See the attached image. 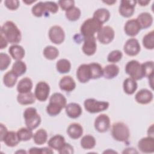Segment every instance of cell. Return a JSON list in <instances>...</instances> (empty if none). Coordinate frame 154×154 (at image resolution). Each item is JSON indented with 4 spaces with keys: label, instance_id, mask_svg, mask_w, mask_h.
Returning a JSON list of instances; mask_svg holds the SVG:
<instances>
[{
    "label": "cell",
    "instance_id": "cell-1",
    "mask_svg": "<svg viewBox=\"0 0 154 154\" xmlns=\"http://www.w3.org/2000/svg\"><path fill=\"white\" fill-rule=\"evenodd\" d=\"M0 34H2L8 42L16 45L21 40V32L12 21H7L1 27Z\"/></svg>",
    "mask_w": 154,
    "mask_h": 154
},
{
    "label": "cell",
    "instance_id": "cell-2",
    "mask_svg": "<svg viewBox=\"0 0 154 154\" xmlns=\"http://www.w3.org/2000/svg\"><path fill=\"white\" fill-rule=\"evenodd\" d=\"M66 97L60 93H55L49 99V103L46 107V112L51 116L59 114L61 109L66 106Z\"/></svg>",
    "mask_w": 154,
    "mask_h": 154
},
{
    "label": "cell",
    "instance_id": "cell-3",
    "mask_svg": "<svg viewBox=\"0 0 154 154\" xmlns=\"http://www.w3.org/2000/svg\"><path fill=\"white\" fill-rule=\"evenodd\" d=\"M102 28V24L99 21L92 18H89L85 20L82 24L80 31L84 37H88L94 36L96 32Z\"/></svg>",
    "mask_w": 154,
    "mask_h": 154
},
{
    "label": "cell",
    "instance_id": "cell-4",
    "mask_svg": "<svg viewBox=\"0 0 154 154\" xmlns=\"http://www.w3.org/2000/svg\"><path fill=\"white\" fill-rule=\"evenodd\" d=\"M111 134L114 140L124 142L129 139L130 132L126 124L123 122H117L112 125Z\"/></svg>",
    "mask_w": 154,
    "mask_h": 154
},
{
    "label": "cell",
    "instance_id": "cell-5",
    "mask_svg": "<svg viewBox=\"0 0 154 154\" xmlns=\"http://www.w3.org/2000/svg\"><path fill=\"white\" fill-rule=\"evenodd\" d=\"M23 117L26 127L31 130L35 129L41 123V117L33 107L27 108L23 112Z\"/></svg>",
    "mask_w": 154,
    "mask_h": 154
},
{
    "label": "cell",
    "instance_id": "cell-6",
    "mask_svg": "<svg viewBox=\"0 0 154 154\" xmlns=\"http://www.w3.org/2000/svg\"><path fill=\"white\" fill-rule=\"evenodd\" d=\"M84 105L85 110L90 113H97L108 109L109 103L105 101H99L93 98L85 100Z\"/></svg>",
    "mask_w": 154,
    "mask_h": 154
},
{
    "label": "cell",
    "instance_id": "cell-7",
    "mask_svg": "<svg viewBox=\"0 0 154 154\" xmlns=\"http://www.w3.org/2000/svg\"><path fill=\"white\" fill-rule=\"evenodd\" d=\"M125 72L135 81L141 79L144 77L141 64L137 60L129 61L125 66Z\"/></svg>",
    "mask_w": 154,
    "mask_h": 154
},
{
    "label": "cell",
    "instance_id": "cell-8",
    "mask_svg": "<svg viewBox=\"0 0 154 154\" xmlns=\"http://www.w3.org/2000/svg\"><path fill=\"white\" fill-rule=\"evenodd\" d=\"M115 36V32L112 28L109 26L102 27L97 32V38L102 44H108L111 43Z\"/></svg>",
    "mask_w": 154,
    "mask_h": 154
},
{
    "label": "cell",
    "instance_id": "cell-9",
    "mask_svg": "<svg viewBox=\"0 0 154 154\" xmlns=\"http://www.w3.org/2000/svg\"><path fill=\"white\" fill-rule=\"evenodd\" d=\"M50 92V87L48 84L44 81H40L36 85L34 95L35 98L41 102L47 100Z\"/></svg>",
    "mask_w": 154,
    "mask_h": 154
},
{
    "label": "cell",
    "instance_id": "cell-10",
    "mask_svg": "<svg viewBox=\"0 0 154 154\" xmlns=\"http://www.w3.org/2000/svg\"><path fill=\"white\" fill-rule=\"evenodd\" d=\"M49 38L50 40L55 44H61L65 38V33L63 28L58 25L52 26L49 31Z\"/></svg>",
    "mask_w": 154,
    "mask_h": 154
},
{
    "label": "cell",
    "instance_id": "cell-11",
    "mask_svg": "<svg viewBox=\"0 0 154 154\" xmlns=\"http://www.w3.org/2000/svg\"><path fill=\"white\" fill-rule=\"evenodd\" d=\"M137 4L136 1L132 0H122L119 6V13L125 17L132 16L134 13V8Z\"/></svg>",
    "mask_w": 154,
    "mask_h": 154
},
{
    "label": "cell",
    "instance_id": "cell-12",
    "mask_svg": "<svg viewBox=\"0 0 154 154\" xmlns=\"http://www.w3.org/2000/svg\"><path fill=\"white\" fill-rule=\"evenodd\" d=\"M141 48L138 41L134 38L128 39L123 47L125 54L129 56H135L140 51Z\"/></svg>",
    "mask_w": 154,
    "mask_h": 154
},
{
    "label": "cell",
    "instance_id": "cell-13",
    "mask_svg": "<svg viewBox=\"0 0 154 154\" xmlns=\"http://www.w3.org/2000/svg\"><path fill=\"white\" fill-rule=\"evenodd\" d=\"M110 127V119L109 117L104 114L98 116L94 121V128L99 132H106Z\"/></svg>",
    "mask_w": 154,
    "mask_h": 154
},
{
    "label": "cell",
    "instance_id": "cell-14",
    "mask_svg": "<svg viewBox=\"0 0 154 154\" xmlns=\"http://www.w3.org/2000/svg\"><path fill=\"white\" fill-rule=\"evenodd\" d=\"M96 38L94 36L84 38V42L82 49L85 55L88 56L93 55L96 52Z\"/></svg>",
    "mask_w": 154,
    "mask_h": 154
},
{
    "label": "cell",
    "instance_id": "cell-15",
    "mask_svg": "<svg viewBox=\"0 0 154 154\" xmlns=\"http://www.w3.org/2000/svg\"><path fill=\"white\" fill-rule=\"evenodd\" d=\"M138 147L141 152L146 153H151L154 152V138L147 137L140 140Z\"/></svg>",
    "mask_w": 154,
    "mask_h": 154
},
{
    "label": "cell",
    "instance_id": "cell-16",
    "mask_svg": "<svg viewBox=\"0 0 154 154\" xmlns=\"http://www.w3.org/2000/svg\"><path fill=\"white\" fill-rule=\"evenodd\" d=\"M141 27L137 19H132L128 20L125 26L124 31L126 35L131 37L137 35L141 30Z\"/></svg>",
    "mask_w": 154,
    "mask_h": 154
},
{
    "label": "cell",
    "instance_id": "cell-17",
    "mask_svg": "<svg viewBox=\"0 0 154 154\" xmlns=\"http://www.w3.org/2000/svg\"><path fill=\"white\" fill-rule=\"evenodd\" d=\"M76 77L78 81L81 83L87 82L91 79L88 64H83L79 66L76 71Z\"/></svg>",
    "mask_w": 154,
    "mask_h": 154
},
{
    "label": "cell",
    "instance_id": "cell-18",
    "mask_svg": "<svg viewBox=\"0 0 154 154\" xmlns=\"http://www.w3.org/2000/svg\"><path fill=\"white\" fill-rule=\"evenodd\" d=\"M153 97V93L147 89L140 90L136 93L135 96L136 101L140 104H147L151 102Z\"/></svg>",
    "mask_w": 154,
    "mask_h": 154
},
{
    "label": "cell",
    "instance_id": "cell-19",
    "mask_svg": "<svg viewBox=\"0 0 154 154\" xmlns=\"http://www.w3.org/2000/svg\"><path fill=\"white\" fill-rule=\"evenodd\" d=\"M59 87L63 91L70 92L76 87V83L74 79L70 76H64L60 81Z\"/></svg>",
    "mask_w": 154,
    "mask_h": 154
},
{
    "label": "cell",
    "instance_id": "cell-20",
    "mask_svg": "<svg viewBox=\"0 0 154 154\" xmlns=\"http://www.w3.org/2000/svg\"><path fill=\"white\" fill-rule=\"evenodd\" d=\"M66 112L68 117L72 119H76L82 114L81 106L76 103H70L65 106Z\"/></svg>",
    "mask_w": 154,
    "mask_h": 154
},
{
    "label": "cell",
    "instance_id": "cell-21",
    "mask_svg": "<svg viewBox=\"0 0 154 154\" xmlns=\"http://www.w3.org/2000/svg\"><path fill=\"white\" fill-rule=\"evenodd\" d=\"M67 133L72 139L79 138L83 134V128L82 126L77 123H71L67 129Z\"/></svg>",
    "mask_w": 154,
    "mask_h": 154
},
{
    "label": "cell",
    "instance_id": "cell-22",
    "mask_svg": "<svg viewBox=\"0 0 154 154\" xmlns=\"http://www.w3.org/2000/svg\"><path fill=\"white\" fill-rule=\"evenodd\" d=\"M141 29H146L150 27L153 23V17L147 12L140 13L137 19Z\"/></svg>",
    "mask_w": 154,
    "mask_h": 154
},
{
    "label": "cell",
    "instance_id": "cell-23",
    "mask_svg": "<svg viewBox=\"0 0 154 154\" xmlns=\"http://www.w3.org/2000/svg\"><path fill=\"white\" fill-rule=\"evenodd\" d=\"M32 88V82L29 78H23L19 81L17 85V90L19 93L30 92Z\"/></svg>",
    "mask_w": 154,
    "mask_h": 154
},
{
    "label": "cell",
    "instance_id": "cell-24",
    "mask_svg": "<svg viewBox=\"0 0 154 154\" xmlns=\"http://www.w3.org/2000/svg\"><path fill=\"white\" fill-rule=\"evenodd\" d=\"M8 52L11 57L17 60H22L25 56V50L22 46L18 45H13L8 49Z\"/></svg>",
    "mask_w": 154,
    "mask_h": 154
},
{
    "label": "cell",
    "instance_id": "cell-25",
    "mask_svg": "<svg viewBox=\"0 0 154 154\" xmlns=\"http://www.w3.org/2000/svg\"><path fill=\"white\" fill-rule=\"evenodd\" d=\"M119 73V67L114 64H108L103 69V75L106 79H112Z\"/></svg>",
    "mask_w": 154,
    "mask_h": 154
},
{
    "label": "cell",
    "instance_id": "cell-26",
    "mask_svg": "<svg viewBox=\"0 0 154 154\" xmlns=\"http://www.w3.org/2000/svg\"><path fill=\"white\" fill-rule=\"evenodd\" d=\"M35 96L32 92L26 93H19L17 96L18 103L21 105H30L35 102Z\"/></svg>",
    "mask_w": 154,
    "mask_h": 154
},
{
    "label": "cell",
    "instance_id": "cell-27",
    "mask_svg": "<svg viewBox=\"0 0 154 154\" xmlns=\"http://www.w3.org/2000/svg\"><path fill=\"white\" fill-rule=\"evenodd\" d=\"M65 143L64 137L61 135H55L48 141V146L56 150H59Z\"/></svg>",
    "mask_w": 154,
    "mask_h": 154
},
{
    "label": "cell",
    "instance_id": "cell-28",
    "mask_svg": "<svg viewBox=\"0 0 154 154\" xmlns=\"http://www.w3.org/2000/svg\"><path fill=\"white\" fill-rule=\"evenodd\" d=\"M110 17L109 11L104 8H99L96 10L93 14V18L103 24L107 22Z\"/></svg>",
    "mask_w": 154,
    "mask_h": 154
},
{
    "label": "cell",
    "instance_id": "cell-29",
    "mask_svg": "<svg viewBox=\"0 0 154 154\" xmlns=\"http://www.w3.org/2000/svg\"><path fill=\"white\" fill-rule=\"evenodd\" d=\"M2 141H4L8 147H14L18 144L20 140L17 137V132L14 131H8Z\"/></svg>",
    "mask_w": 154,
    "mask_h": 154
},
{
    "label": "cell",
    "instance_id": "cell-30",
    "mask_svg": "<svg viewBox=\"0 0 154 154\" xmlns=\"http://www.w3.org/2000/svg\"><path fill=\"white\" fill-rule=\"evenodd\" d=\"M123 90L128 94H132L137 89V83L131 78H128L123 82Z\"/></svg>",
    "mask_w": 154,
    "mask_h": 154
},
{
    "label": "cell",
    "instance_id": "cell-31",
    "mask_svg": "<svg viewBox=\"0 0 154 154\" xmlns=\"http://www.w3.org/2000/svg\"><path fill=\"white\" fill-rule=\"evenodd\" d=\"M91 79H98L103 75V69L100 64L97 63H91L88 64Z\"/></svg>",
    "mask_w": 154,
    "mask_h": 154
},
{
    "label": "cell",
    "instance_id": "cell-32",
    "mask_svg": "<svg viewBox=\"0 0 154 154\" xmlns=\"http://www.w3.org/2000/svg\"><path fill=\"white\" fill-rule=\"evenodd\" d=\"M18 76L11 70L7 72L4 76V84L7 87H13L17 82Z\"/></svg>",
    "mask_w": 154,
    "mask_h": 154
},
{
    "label": "cell",
    "instance_id": "cell-33",
    "mask_svg": "<svg viewBox=\"0 0 154 154\" xmlns=\"http://www.w3.org/2000/svg\"><path fill=\"white\" fill-rule=\"evenodd\" d=\"M48 138L47 132L43 129H40L33 135V140L35 144L42 145L45 144Z\"/></svg>",
    "mask_w": 154,
    "mask_h": 154
},
{
    "label": "cell",
    "instance_id": "cell-34",
    "mask_svg": "<svg viewBox=\"0 0 154 154\" xmlns=\"http://www.w3.org/2000/svg\"><path fill=\"white\" fill-rule=\"evenodd\" d=\"M96 145V140L91 135H86L81 140V146L84 149H91L94 147Z\"/></svg>",
    "mask_w": 154,
    "mask_h": 154
},
{
    "label": "cell",
    "instance_id": "cell-35",
    "mask_svg": "<svg viewBox=\"0 0 154 154\" xmlns=\"http://www.w3.org/2000/svg\"><path fill=\"white\" fill-rule=\"evenodd\" d=\"M56 68L60 73H68L71 69L70 62L67 59H60L57 62Z\"/></svg>",
    "mask_w": 154,
    "mask_h": 154
},
{
    "label": "cell",
    "instance_id": "cell-36",
    "mask_svg": "<svg viewBox=\"0 0 154 154\" xmlns=\"http://www.w3.org/2000/svg\"><path fill=\"white\" fill-rule=\"evenodd\" d=\"M17 137L20 141H26L31 140L33 137V133L32 130L28 128H22L17 132Z\"/></svg>",
    "mask_w": 154,
    "mask_h": 154
},
{
    "label": "cell",
    "instance_id": "cell-37",
    "mask_svg": "<svg viewBox=\"0 0 154 154\" xmlns=\"http://www.w3.org/2000/svg\"><path fill=\"white\" fill-rule=\"evenodd\" d=\"M59 55V51L57 48L52 46H47L43 50V55L50 60H55Z\"/></svg>",
    "mask_w": 154,
    "mask_h": 154
},
{
    "label": "cell",
    "instance_id": "cell-38",
    "mask_svg": "<svg viewBox=\"0 0 154 154\" xmlns=\"http://www.w3.org/2000/svg\"><path fill=\"white\" fill-rule=\"evenodd\" d=\"M11 71L13 72L17 76H21L26 72V66L23 61L17 60L13 64Z\"/></svg>",
    "mask_w": 154,
    "mask_h": 154
},
{
    "label": "cell",
    "instance_id": "cell-39",
    "mask_svg": "<svg viewBox=\"0 0 154 154\" xmlns=\"http://www.w3.org/2000/svg\"><path fill=\"white\" fill-rule=\"evenodd\" d=\"M81 10L76 7H73L66 11V17L70 21H76L81 16Z\"/></svg>",
    "mask_w": 154,
    "mask_h": 154
},
{
    "label": "cell",
    "instance_id": "cell-40",
    "mask_svg": "<svg viewBox=\"0 0 154 154\" xmlns=\"http://www.w3.org/2000/svg\"><path fill=\"white\" fill-rule=\"evenodd\" d=\"M31 12L32 14L36 17H42L44 14H46L48 13L43 2H39L34 5L32 7Z\"/></svg>",
    "mask_w": 154,
    "mask_h": 154
},
{
    "label": "cell",
    "instance_id": "cell-41",
    "mask_svg": "<svg viewBox=\"0 0 154 154\" xmlns=\"http://www.w3.org/2000/svg\"><path fill=\"white\" fill-rule=\"evenodd\" d=\"M143 45L147 49L154 48V31H152L146 34L143 38Z\"/></svg>",
    "mask_w": 154,
    "mask_h": 154
},
{
    "label": "cell",
    "instance_id": "cell-42",
    "mask_svg": "<svg viewBox=\"0 0 154 154\" xmlns=\"http://www.w3.org/2000/svg\"><path fill=\"white\" fill-rule=\"evenodd\" d=\"M144 77H150L153 75V62L152 61H146L141 64Z\"/></svg>",
    "mask_w": 154,
    "mask_h": 154
},
{
    "label": "cell",
    "instance_id": "cell-43",
    "mask_svg": "<svg viewBox=\"0 0 154 154\" xmlns=\"http://www.w3.org/2000/svg\"><path fill=\"white\" fill-rule=\"evenodd\" d=\"M11 63V58L10 56L5 54L1 52L0 54V70H4L7 69Z\"/></svg>",
    "mask_w": 154,
    "mask_h": 154
},
{
    "label": "cell",
    "instance_id": "cell-44",
    "mask_svg": "<svg viewBox=\"0 0 154 154\" xmlns=\"http://www.w3.org/2000/svg\"><path fill=\"white\" fill-rule=\"evenodd\" d=\"M122 57L123 54L120 51L114 50L108 54L107 60L110 63H117L122 59Z\"/></svg>",
    "mask_w": 154,
    "mask_h": 154
},
{
    "label": "cell",
    "instance_id": "cell-45",
    "mask_svg": "<svg viewBox=\"0 0 154 154\" xmlns=\"http://www.w3.org/2000/svg\"><path fill=\"white\" fill-rule=\"evenodd\" d=\"M28 152L31 154H46V153H53V151L48 147H43V148H37V147H32L29 149Z\"/></svg>",
    "mask_w": 154,
    "mask_h": 154
},
{
    "label": "cell",
    "instance_id": "cell-46",
    "mask_svg": "<svg viewBox=\"0 0 154 154\" xmlns=\"http://www.w3.org/2000/svg\"><path fill=\"white\" fill-rule=\"evenodd\" d=\"M46 10L48 12H51L52 13H56L58 10V5L54 2L46 1L44 2Z\"/></svg>",
    "mask_w": 154,
    "mask_h": 154
},
{
    "label": "cell",
    "instance_id": "cell-47",
    "mask_svg": "<svg viewBox=\"0 0 154 154\" xmlns=\"http://www.w3.org/2000/svg\"><path fill=\"white\" fill-rule=\"evenodd\" d=\"M58 5L60 6L63 10L67 11L70 8H72L75 5V1L73 0H66V1H58Z\"/></svg>",
    "mask_w": 154,
    "mask_h": 154
},
{
    "label": "cell",
    "instance_id": "cell-48",
    "mask_svg": "<svg viewBox=\"0 0 154 154\" xmlns=\"http://www.w3.org/2000/svg\"><path fill=\"white\" fill-rule=\"evenodd\" d=\"M5 6L10 10H15L19 7V1L17 0H6L4 1Z\"/></svg>",
    "mask_w": 154,
    "mask_h": 154
},
{
    "label": "cell",
    "instance_id": "cell-49",
    "mask_svg": "<svg viewBox=\"0 0 154 154\" xmlns=\"http://www.w3.org/2000/svg\"><path fill=\"white\" fill-rule=\"evenodd\" d=\"M73 147L70 144L66 143H65L61 148L58 150V153L60 154H72L73 153Z\"/></svg>",
    "mask_w": 154,
    "mask_h": 154
},
{
    "label": "cell",
    "instance_id": "cell-50",
    "mask_svg": "<svg viewBox=\"0 0 154 154\" xmlns=\"http://www.w3.org/2000/svg\"><path fill=\"white\" fill-rule=\"evenodd\" d=\"M0 140L1 141H3V139L4 138V137L5 136V135L7 134L8 131L7 128L5 127V126H4L2 123L0 124Z\"/></svg>",
    "mask_w": 154,
    "mask_h": 154
},
{
    "label": "cell",
    "instance_id": "cell-51",
    "mask_svg": "<svg viewBox=\"0 0 154 154\" xmlns=\"http://www.w3.org/2000/svg\"><path fill=\"white\" fill-rule=\"evenodd\" d=\"M8 45L7 40L5 38V37L3 36L2 34H0V49H2L7 47Z\"/></svg>",
    "mask_w": 154,
    "mask_h": 154
},
{
    "label": "cell",
    "instance_id": "cell-52",
    "mask_svg": "<svg viewBox=\"0 0 154 154\" xmlns=\"http://www.w3.org/2000/svg\"><path fill=\"white\" fill-rule=\"evenodd\" d=\"M147 134L149 137H153V125H152L149 128L147 131Z\"/></svg>",
    "mask_w": 154,
    "mask_h": 154
},
{
    "label": "cell",
    "instance_id": "cell-53",
    "mask_svg": "<svg viewBox=\"0 0 154 154\" xmlns=\"http://www.w3.org/2000/svg\"><path fill=\"white\" fill-rule=\"evenodd\" d=\"M137 2H138L141 6H146V5H147L150 2V1H143V0H141V1H137Z\"/></svg>",
    "mask_w": 154,
    "mask_h": 154
},
{
    "label": "cell",
    "instance_id": "cell-54",
    "mask_svg": "<svg viewBox=\"0 0 154 154\" xmlns=\"http://www.w3.org/2000/svg\"><path fill=\"white\" fill-rule=\"evenodd\" d=\"M104 3H106L108 5H112L113 4H114L115 2H116V1H103Z\"/></svg>",
    "mask_w": 154,
    "mask_h": 154
},
{
    "label": "cell",
    "instance_id": "cell-55",
    "mask_svg": "<svg viewBox=\"0 0 154 154\" xmlns=\"http://www.w3.org/2000/svg\"><path fill=\"white\" fill-rule=\"evenodd\" d=\"M24 3H26V4H31V3H32V2H35V1H31V2H28V1H23Z\"/></svg>",
    "mask_w": 154,
    "mask_h": 154
}]
</instances>
